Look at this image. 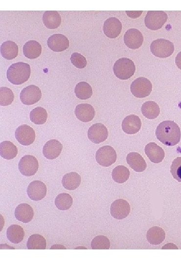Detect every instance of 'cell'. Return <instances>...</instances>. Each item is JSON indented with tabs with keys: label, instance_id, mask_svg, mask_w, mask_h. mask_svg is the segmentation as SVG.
Listing matches in <instances>:
<instances>
[{
	"label": "cell",
	"instance_id": "18",
	"mask_svg": "<svg viewBox=\"0 0 181 271\" xmlns=\"http://www.w3.org/2000/svg\"><path fill=\"white\" fill-rule=\"evenodd\" d=\"M63 148V145L60 141L56 139L50 140L45 144L43 154L47 159L53 160L60 156Z\"/></svg>",
	"mask_w": 181,
	"mask_h": 271
},
{
	"label": "cell",
	"instance_id": "32",
	"mask_svg": "<svg viewBox=\"0 0 181 271\" xmlns=\"http://www.w3.org/2000/svg\"><path fill=\"white\" fill-rule=\"evenodd\" d=\"M27 247L29 250H45L46 247V240L41 234H32L28 240Z\"/></svg>",
	"mask_w": 181,
	"mask_h": 271
},
{
	"label": "cell",
	"instance_id": "5",
	"mask_svg": "<svg viewBox=\"0 0 181 271\" xmlns=\"http://www.w3.org/2000/svg\"><path fill=\"white\" fill-rule=\"evenodd\" d=\"M168 15L164 11H149L144 18L146 27L152 30L162 28L168 20Z\"/></svg>",
	"mask_w": 181,
	"mask_h": 271
},
{
	"label": "cell",
	"instance_id": "27",
	"mask_svg": "<svg viewBox=\"0 0 181 271\" xmlns=\"http://www.w3.org/2000/svg\"><path fill=\"white\" fill-rule=\"evenodd\" d=\"M24 236V229L21 226L13 225L7 229V239L12 243L18 244L22 242Z\"/></svg>",
	"mask_w": 181,
	"mask_h": 271
},
{
	"label": "cell",
	"instance_id": "30",
	"mask_svg": "<svg viewBox=\"0 0 181 271\" xmlns=\"http://www.w3.org/2000/svg\"><path fill=\"white\" fill-rule=\"evenodd\" d=\"M0 154L3 158L11 160L18 154V149L10 141H5L0 144Z\"/></svg>",
	"mask_w": 181,
	"mask_h": 271
},
{
	"label": "cell",
	"instance_id": "29",
	"mask_svg": "<svg viewBox=\"0 0 181 271\" xmlns=\"http://www.w3.org/2000/svg\"><path fill=\"white\" fill-rule=\"evenodd\" d=\"M1 53L6 60H12L18 56V46L12 41H7L1 45Z\"/></svg>",
	"mask_w": 181,
	"mask_h": 271
},
{
	"label": "cell",
	"instance_id": "31",
	"mask_svg": "<svg viewBox=\"0 0 181 271\" xmlns=\"http://www.w3.org/2000/svg\"><path fill=\"white\" fill-rule=\"evenodd\" d=\"M75 93L78 98L82 100H86L92 97L93 89L88 83L82 82L76 85Z\"/></svg>",
	"mask_w": 181,
	"mask_h": 271
},
{
	"label": "cell",
	"instance_id": "38",
	"mask_svg": "<svg viewBox=\"0 0 181 271\" xmlns=\"http://www.w3.org/2000/svg\"><path fill=\"white\" fill-rule=\"evenodd\" d=\"M171 173L174 179L181 183V157L173 160L171 167Z\"/></svg>",
	"mask_w": 181,
	"mask_h": 271
},
{
	"label": "cell",
	"instance_id": "37",
	"mask_svg": "<svg viewBox=\"0 0 181 271\" xmlns=\"http://www.w3.org/2000/svg\"><path fill=\"white\" fill-rule=\"evenodd\" d=\"M91 247L93 250H108L111 247V242L106 237L99 235L92 240Z\"/></svg>",
	"mask_w": 181,
	"mask_h": 271
},
{
	"label": "cell",
	"instance_id": "23",
	"mask_svg": "<svg viewBox=\"0 0 181 271\" xmlns=\"http://www.w3.org/2000/svg\"><path fill=\"white\" fill-rule=\"evenodd\" d=\"M43 19L45 25L50 29L58 28L62 22L61 15L58 12L55 11L45 12Z\"/></svg>",
	"mask_w": 181,
	"mask_h": 271
},
{
	"label": "cell",
	"instance_id": "11",
	"mask_svg": "<svg viewBox=\"0 0 181 271\" xmlns=\"http://www.w3.org/2000/svg\"><path fill=\"white\" fill-rule=\"evenodd\" d=\"M131 212V206L126 200L118 199L111 206V212L113 218L123 220L128 217Z\"/></svg>",
	"mask_w": 181,
	"mask_h": 271
},
{
	"label": "cell",
	"instance_id": "20",
	"mask_svg": "<svg viewBox=\"0 0 181 271\" xmlns=\"http://www.w3.org/2000/svg\"><path fill=\"white\" fill-rule=\"evenodd\" d=\"M145 153L154 164H159L165 157V152L155 143H150L145 147Z\"/></svg>",
	"mask_w": 181,
	"mask_h": 271
},
{
	"label": "cell",
	"instance_id": "24",
	"mask_svg": "<svg viewBox=\"0 0 181 271\" xmlns=\"http://www.w3.org/2000/svg\"><path fill=\"white\" fill-rule=\"evenodd\" d=\"M24 56L29 59H35L40 57L42 47L41 44L35 41L27 42L23 46Z\"/></svg>",
	"mask_w": 181,
	"mask_h": 271
},
{
	"label": "cell",
	"instance_id": "13",
	"mask_svg": "<svg viewBox=\"0 0 181 271\" xmlns=\"http://www.w3.org/2000/svg\"><path fill=\"white\" fill-rule=\"evenodd\" d=\"M125 44L132 49H137L141 46L143 42L142 33L136 29H130L124 36Z\"/></svg>",
	"mask_w": 181,
	"mask_h": 271
},
{
	"label": "cell",
	"instance_id": "7",
	"mask_svg": "<svg viewBox=\"0 0 181 271\" xmlns=\"http://www.w3.org/2000/svg\"><path fill=\"white\" fill-rule=\"evenodd\" d=\"M96 159L100 166L109 167L116 162L117 153L112 146H105L98 150L96 154Z\"/></svg>",
	"mask_w": 181,
	"mask_h": 271
},
{
	"label": "cell",
	"instance_id": "3",
	"mask_svg": "<svg viewBox=\"0 0 181 271\" xmlns=\"http://www.w3.org/2000/svg\"><path fill=\"white\" fill-rule=\"evenodd\" d=\"M113 71L116 77L119 79L129 80L135 73L136 65L131 60L128 58H121L114 63Z\"/></svg>",
	"mask_w": 181,
	"mask_h": 271
},
{
	"label": "cell",
	"instance_id": "42",
	"mask_svg": "<svg viewBox=\"0 0 181 271\" xmlns=\"http://www.w3.org/2000/svg\"><path fill=\"white\" fill-rule=\"evenodd\" d=\"M162 249H177L178 250V247L174 244L169 243L162 247Z\"/></svg>",
	"mask_w": 181,
	"mask_h": 271
},
{
	"label": "cell",
	"instance_id": "34",
	"mask_svg": "<svg viewBox=\"0 0 181 271\" xmlns=\"http://www.w3.org/2000/svg\"><path fill=\"white\" fill-rule=\"evenodd\" d=\"M30 119L36 125L44 124L47 119V113L44 108L38 106L34 108L30 113Z\"/></svg>",
	"mask_w": 181,
	"mask_h": 271
},
{
	"label": "cell",
	"instance_id": "36",
	"mask_svg": "<svg viewBox=\"0 0 181 271\" xmlns=\"http://www.w3.org/2000/svg\"><path fill=\"white\" fill-rule=\"evenodd\" d=\"M14 100L12 90L7 87L0 88V105L7 106L11 104Z\"/></svg>",
	"mask_w": 181,
	"mask_h": 271
},
{
	"label": "cell",
	"instance_id": "17",
	"mask_svg": "<svg viewBox=\"0 0 181 271\" xmlns=\"http://www.w3.org/2000/svg\"><path fill=\"white\" fill-rule=\"evenodd\" d=\"M141 125L140 119L137 116L131 115L124 118L122 123V128L126 134L133 135L139 131Z\"/></svg>",
	"mask_w": 181,
	"mask_h": 271
},
{
	"label": "cell",
	"instance_id": "19",
	"mask_svg": "<svg viewBox=\"0 0 181 271\" xmlns=\"http://www.w3.org/2000/svg\"><path fill=\"white\" fill-rule=\"evenodd\" d=\"M75 114L80 121L87 123L93 120L95 116V111L92 105L81 104L77 105Z\"/></svg>",
	"mask_w": 181,
	"mask_h": 271
},
{
	"label": "cell",
	"instance_id": "40",
	"mask_svg": "<svg viewBox=\"0 0 181 271\" xmlns=\"http://www.w3.org/2000/svg\"><path fill=\"white\" fill-rule=\"evenodd\" d=\"M126 13L131 18H136L141 15L142 11H126Z\"/></svg>",
	"mask_w": 181,
	"mask_h": 271
},
{
	"label": "cell",
	"instance_id": "41",
	"mask_svg": "<svg viewBox=\"0 0 181 271\" xmlns=\"http://www.w3.org/2000/svg\"><path fill=\"white\" fill-rule=\"evenodd\" d=\"M177 66L181 70V51L178 54L175 59Z\"/></svg>",
	"mask_w": 181,
	"mask_h": 271
},
{
	"label": "cell",
	"instance_id": "28",
	"mask_svg": "<svg viewBox=\"0 0 181 271\" xmlns=\"http://www.w3.org/2000/svg\"><path fill=\"white\" fill-rule=\"evenodd\" d=\"M143 115L150 120L157 118L160 113V108L157 103L154 101L145 102L141 106Z\"/></svg>",
	"mask_w": 181,
	"mask_h": 271
},
{
	"label": "cell",
	"instance_id": "6",
	"mask_svg": "<svg viewBox=\"0 0 181 271\" xmlns=\"http://www.w3.org/2000/svg\"><path fill=\"white\" fill-rule=\"evenodd\" d=\"M153 89L151 81L147 78L140 77L135 80L131 84V90L133 95L137 98H144L149 96Z\"/></svg>",
	"mask_w": 181,
	"mask_h": 271
},
{
	"label": "cell",
	"instance_id": "8",
	"mask_svg": "<svg viewBox=\"0 0 181 271\" xmlns=\"http://www.w3.org/2000/svg\"><path fill=\"white\" fill-rule=\"evenodd\" d=\"M18 167L23 175L30 177L38 172L39 168V161L33 156L26 155L21 159Z\"/></svg>",
	"mask_w": 181,
	"mask_h": 271
},
{
	"label": "cell",
	"instance_id": "2",
	"mask_svg": "<svg viewBox=\"0 0 181 271\" xmlns=\"http://www.w3.org/2000/svg\"><path fill=\"white\" fill-rule=\"evenodd\" d=\"M31 68L30 65L23 62L12 64L7 72L8 81L13 84L21 85L30 78Z\"/></svg>",
	"mask_w": 181,
	"mask_h": 271
},
{
	"label": "cell",
	"instance_id": "22",
	"mask_svg": "<svg viewBox=\"0 0 181 271\" xmlns=\"http://www.w3.org/2000/svg\"><path fill=\"white\" fill-rule=\"evenodd\" d=\"M15 215L17 220L23 223H28L33 218V209L28 204H22L16 208Z\"/></svg>",
	"mask_w": 181,
	"mask_h": 271
},
{
	"label": "cell",
	"instance_id": "1",
	"mask_svg": "<svg viewBox=\"0 0 181 271\" xmlns=\"http://www.w3.org/2000/svg\"><path fill=\"white\" fill-rule=\"evenodd\" d=\"M157 139L167 146H174L181 140V132L179 125L172 121L160 123L156 130Z\"/></svg>",
	"mask_w": 181,
	"mask_h": 271
},
{
	"label": "cell",
	"instance_id": "4",
	"mask_svg": "<svg viewBox=\"0 0 181 271\" xmlns=\"http://www.w3.org/2000/svg\"><path fill=\"white\" fill-rule=\"evenodd\" d=\"M150 48L154 56L162 59L171 57L174 51L173 43L165 39L154 41L151 43Z\"/></svg>",
	"mask_w": 181,
	"mask_h": 271
},
{
	"label": "cell",
	"instance_id": "16",
	"mask_svg": "<svg viewBox=\"0 0 181 271\" xmlns=\"http://www.w3.org/2000/svg\"><path fill=\"white\" fill-rule=\"evenodd\" d=\"M48 47L54 52H62L69 47V41L66 36L61 34H53L47 41Z\"/></svg>",
	"mask_w": 181,
	"mask_h": 271
},
{
	"label": "cell",
	"instance_id": "15",
	"mask_svg": "<svg viewBox=\"0 0 181 271\" xmlns=\"http://www.w3.org/2000/svg\"><path fill=\"white\" fill-rule=\"evenodd\" d=\"M122 25L115 17L108 18L104 22L103 31L108 38L114 39L118 37L121 32Z\"/></svg>",
	"mask_w": 181,
	"mask_h": 271
},
{
	"label": "cell",
	"instance_id": "35",
	"mask_svg": "<svg viewBox=\"0 0 181 271\" xmlns=\"http://www.w3.org/2000/svg\"><path fill=\"white\" fill-rule=\"evenodd\" d=\"M73 203L71 196L68 193L59 194L55 200V205L57 208L61 210L69 209Z\"/></svg>",
	"mask_w": 181,
	"mask_h": 271
},
{
	"label": "cell",
	"instance_id": "26",
	"mask_svg": "<svg viewBox=\"0 0 181 271\" xmlns=\"http://www.w3.org/2000/svg\"><path fill=\"white\" fill-rule=\"evenodd\" d=\"M81 183V176L77 172L65 174L62 179L63 187L67 190H74L79 188Z\"/></svg>",
	"mask_w": 181,
	"mask_h": 271
},
{
	"label": "cell",
	"instance_id": "12",
	"mask_svg": "<svg viewBox=\"0 0 181 271\" xmlns=\"http://www.w3.org/2000/svg\"><path fill=\"white\" fill-rule=\"evenodd\" d=\"M27 192L31 200L37 202L45 197L47 193V188L41 181L35 180L29 184Z\"/></svg>",
	"mask_w": 181,
	"mask_h": 271
},
{
	"label": "cell",
	"instance_id": "25",
	"mask_svg": "<svg viewBox=\"0 0 181 271\" xmlns=\"http://www.w3.org/2000/svg\"><path fill=\"white\" fill-rule=\"evenodd\" d=\"M165 231L158 227H153L150 229L147 232L148 241L153 245H160L165 240Z\"/></svg>",
	"mask_w": 181,
	"mask_h": 271
},
{
	"label": "cell",
	"instance_id": "33",
	"mask_svg": "<svg viewBox=\"0 0 181 271\" xmlns=\"http://www.w3.org/2000/svg\"><path fill=\"white\" fill-rule=\"evenodd\" d=\"M130 171L129 169L123 166L116 167L113 171V178L114 182L120 184H124L130 178Z\"/></svg>",
	"mask_w": 181,
	"mask_h": 271
},
{
	"label": "cell",
	"instance_id": "9",
	"mask_svg": "<svg viewBox=\"0 0 181 271\" xmlns=\"http://www.w3.org/2000/svg\"><path fill=\"white\" fill-rule=\"evenodd\" d=\"M42 97V94L40 87L35 85H30L23 89L20 99L23 104L32 105L39 102Z\"/></svg>",
	"mask_w": 181,
	"mask_h": 271
},
{
	"label": "cell",
	"instance_id": "21",
	"mask_svg": "<svg viewBox=\"0 0 181 271\" xmlns=\"http://www.w3.org/2000/svg\"><path fill=\"white\" fill-rule=\"evenodd\" d=\"M126 161L130 167L137 172H142L146 169V161L137 152H131L126 157Z\"/></svg>",
	"mask_w": 181,
	"mask_h": 271
},
{
	"label": "cell",
	"instance_id": "43",
	"mask_svg": "<svg viewBox=\"0 0 181 271\" xmlns=\"http://www.w3.org/2000/svg\"><path fill=\"white\" fill-rule=\"evenodd\" d=\"M50 249H66V248L63 245H55L52 246Z\"/></svg>",
	"mask_w": 181,
	"mask_h": 271
},
{
	"label": "cell",
	"instance_id": "14",
	"mask_svg": "<svg viewBox=\"0 0 181 271\" xmlns=\"http://www.w3.org/2000/svg\"><path fill=\"white\" fill-rule=\"evenodd\" d=\"M89 139L95 144L105 141L108 138V132L106 126L100 123L90 126L88 132Z\"/></svg>",
	"mask_w": 181,
	"mask_h": 271
},
{
	"label": "cell",
	"instance_id": "10",
	"mask_svg": "<svg viewBox=\"0 0 181 271\" xmlns=\"http://www.w3.org/2000/svg\"><path fill=\"white\" fill-rule=\"evenodd\" d=\"M15 137L18 142L23 146H29L35 141V133L31 126L23 125L16 129Z\"/></svg>",
	"mask_w": 181,
	"mask_h": 271
},
{
	"label": "cell",
	"instance_id": "39",
	"mask_svg": "<svg viewBox=\"0 0 181 271\" xmlns=\"http://www.w3.org/2000/svg\"><path fill=\"white\" fill-rule=\"evenodd\" d=\"M70 61L72 64L79 69L84 68L87 64L86 59L82 54L77 52L71 54Z\"/></svg>",
	"mask_w": 181,
	"mask_h": 271
}]
</instances>
